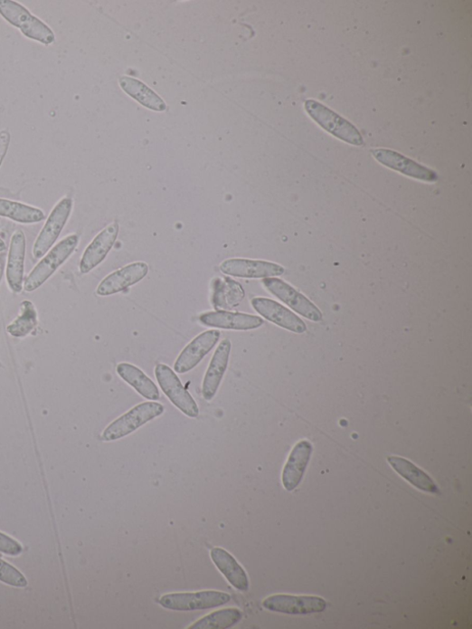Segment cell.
Returning <instances> with one entry per match:
<instances>
[{
    "label": "cell",
    "mask_w": 472,
    "mask_h": 629,
    "mask_svg": "<svg viewBox=\"0 0 472 629\" xmlns=\"http://www.w3.org/2000/svg\"><path fill=\"white\" fill-rule=\"evenodd\" d=\"M0 15L29 39L44 45L52 44L56 41L55 33L49 25L16 2L0 0Z\"/></svg>",
    "instance_id": "obj_1"
},
{
    "label": "cell",
    "mask_w": 472,
    "mask_h": 629,
    "mask_svg": "<svg viewBox=\"0 0 472 629\" xmlns=\"http://www.w3.org/2000/svg\"><path fill=\"white\" fill-rule=\"evenodd\" d=\"M372 154L374 159L383 166L410 177L426 182H436L439 179L437 173L433 170L424 167L397 152L377 149L373 150Z\"/></svg>",
    "instance_id": "obj_14"
},
{
    "label": "cell",
    "mask_w": 472,
    "mask_h": 629,
    "mask_svg": "<svg viewBox=\"0 0 472 629\" xmlns=\"http://www.w3.org/2000/svg\"><path fill=\"white\" fill-rule=\"evenodd\" d=\"M6 249H7V246L5 244V242L2 238H0V253L5 252Z\"/></svg>",
    "instance_id": "obj_31"
},
{
    "label": "cell",
    "mask_w": 472,
    "mask_h": 629,
    "mask_svg": "<svg viewBox=\"0 0 472 629\" xmlns=\"http://www.w3.org/2000/svg\"><path fill=\"white\" fill-rule=\"evenodd\" d=\"M220 271L226 275L241 278H270L285 273L282 266L247 259H230L220 265Z\"/></svg>",
    "instance_id": "obj_12"
},
{
    "label": "cell",
    "mask_w": 472,
    "mask_h": 629,
    "mask_svg": "<svg viewBox=\"0 0 472 629\" xmlns=\"http://www.w3.org/2000/svg\"><path fill=\"white\" fill-rule=\"evenodd\" d=\"M211 558L231 586L242 592L249 591L248 574L231 554L222 548H216L211 551Z\"/></svg>",
    "instance_id": "obj_20"
},
{
    "label": "cell",
    "mask_w": 472,
    "mask_h": 629,
    "mask_svg": "<svg viewBox=\"0 0 472 629\" xmlns=\"http://www.w3.org/2000/svg\"><path fill=\"white\" fill-rule=\"evenodd\" d=\"M313 447L307 441L300 442L292 451L282 472L283 487L288 491H295L301 482L310 461Z\"/></svg>",
    "instance_id": "obj_17"
},
{
    "label": "cell",
    "mask_w": 472,
    "mask_h": 629,
    "mask_svg": "<svg viewBox=\"0 0 472 629\" xmlns=\"http://www.w3.org/2000/svg\"><path fill=\"white\" fill-rule=\"evenodd\" d=\"M268 291L286 303L293 310L315 322L323 319L321 311L305 296L300 294L293 286L278 278L270 277L262 280Z\"/></svg>",
    "instance_id": "obj_8"
},
{
    "label": "cell",
    "mask_w": 472,
    "mask_h": 629,
    "mask_svg": "<svg viewBox=\"0 0 472 629\" xmlns=\"http://www.w3.org/2000/svg\"><path fill=\"white\" fill-rule=\"evenodd\" d=\"M231 596L218 591L169 594L162 596L159 605L174 611H195L216 608L228 604Z\"/></svg>",
    "instance_id": "obj_6"
},
{
    "label": "cell",
    "mask_w": 472,
    "mask_h": 629,
    "mask_svg": "<svg viewBox=\"0 0 472 629\" xmlns=\"http://www.w3.org/2000/svg\"><path fill=\"white\" fill-rule=\"evenodd\" d=\"M305 109L308 115L325 130L355 147H362L363 138L349 121L315 100H307Z\"/></svg>",
    "instance_id": "obj_4"
},
{
    "label": "cell",
    "mask_w": 472,
    "mask_h": 629,
    "mask_svg": "<svg viewBox=\"0 0 472 629\" xmlns=\"http://www.w3.org/2000/svg\"><path fill=\"white\" fill-rule=\"evenodd\" d=\"M0 582L17 588H25L28 586L23 573L3 559H0Z\"/></svg>",
    "instance_id": "obj_27"
},
{
    "label": "cell",
    "mask_w": 472,
    "mask_h": 629,
    "mask_svg": "<svg viewBox=\"0 0 472 629\" xmlns=\"http://www.w3.org/2000/svg\"><path fill=\"white\" fill-rule=\"evenodd\" d=\"M200 321L208 327L235 330L255 329L264 324V320L260 317L227 311L203 314Z\"/></svg>",
    "instance_id": "obj_18"
},
{
    "label": "cell",
    "mask_w": 472,
    "mask_h": 629,
    "mask_svg": "<svg viewBox=\"0 0 472 629\" xmlns=\"http://www.w3.org/2000/svg\"><path fill=\"white\" fill-rule=\"evenodd\" d=\"M391 466L413 487L423 492L440 494L434 480L410 461L392 456L388 458Z\"/></svg>",
    "instance_id": "obj_21"
},
{
    "label": "cell",
    "mask_w": 472,
    "mask_h": 629,
    "mask_svg": "<svg viewBox=\"0 0 472 629\" xmlns=\"http://www.w3.org/2000/svg\"><path fill=\"white\" fill-rule=\"evenodd\" d=\"M79 244L75 233L63 238L59 244L47 253L25 279L24 289L31 293L49 280L56 271L72 255Z\"/></svg>",
    "instance_id": "obj_2"
},
{
    "label": "cell",
    "mask_w": 472,
    "mask_h": 629,
    "mask_svg": "<svg viewBox=\"0 0 472 629\" xmlns=\"http://www.w3.org/2000/svg\"><path fill=\"white\" fill-rule=\"evenodd\" d=\"M23 547L16 540L11 538L4 532H0V553L16 557L23 553Z\"/></svg>",
    "instance_id": "obj_28"
},
{
    "label": "cell",
    "mask_w": 472,
    "mask_h": 629,
    "mask_svg": "<svg viewBox=\"0 0 472 629\" xmlns=\"http://www.w3.org/2000/svg\"><path fill=\"white\" fill-rule=\"evenodd\" d=\"M156 376L164 394L186 416L196 418L200 415L197 403L188 393L174 370L166 365L156 367Z\"/></svg>",
    "instance_id": "obj_7"
},
{
    "label": "cell",
    "mask_w": 472,
    "mask_h": 629,
    "mask_svg": "<svg viewBox=\"0 0 472 629\" xmlns=\"http://www.w3.org/2000/svg\"><path fill=\"white\" fill-rule=\"evenodd\" d=\"M220 336L219 330L211 329L196 337L177 357L174 367L175 372L184 374L195 368L217 345Z\"/></svg>",
    "instance_id": "obj_9"
},
{
    "label": "cell",
    "mask_w": 472,
    "mask_h": 629,
    "mask_svg": "<svg viewBox=\"0 0 472 629\" xmlns=\"http://www.w3.org/2000/svg\"><path fill=\"white\" fill-rule=\"evenodd\" d=\"M243 617L240 609L227 608L211 613L198 620L190 629H225L239 624Z\"/></svg>",
    "instance_id": "obj_25"
},
{
    "label": "cell",
    "mask_w": 472,
    "mask_h": 629,
    "mask_svg": "<svg viewBox=\"0 0 472 629\" xmlns=\"http://www.w3.org/2000/svg\"><path fill=\"white\" fill-rule=\"evenodd\" d=\"M11 144V133L8 129L0 131V167L5 159Z\"/></svg>",
    "instance_id": "obj_29"
},
{
    "label": "cell",
    "mask_w": 472,
    "mask_h": 629,
    "mask_svg": "<svg viewBox=\"0 0 472 629\" xmlns=\"http://www.w3.org/2000/svg\"><path fill=\"white\" fill-rule=\"evenodd\" d=\"M119 82L121 88L144 107L159 112L166 110L167 107L160 96L145 83L130 77H122Z\"/></svg>",
    "instance_id": "obj_23"
},
{
    "label": "cell",
    "mask_w": 472,
    "mask_h": 629,
    "mask_svg": "<svg viewBox=\"0 0 472 629\" xmlns=\"http://www.w3.org/2000/svg\"><path fill=\"white\" fill-rule=\"evenodd\" d=\"M118 233V224L113 223L93 238L80 260V271L82 274L89 273L105 261L116 243Z\"/></svg>",
    "instance_id": "obj_10"
},
{
    "label": "cell",
    "mask_w": 472,
    "mask_h": 629,
    "mask_svg": "<svg viewBox=\"0 0 472 629\" xmlns=\"http://www.w3.org/2000/svg\"><path fill=\"white\" fill-rule=\"evenodd\" d=\"M73 207V201L65 197L54 207L40 231L33 248L35 260L42 258L55 245L63 228L67 224Z\"/></svg>",
    "instance_id": "obj_5"
},
{
    "label": "cell",
    "mask_w": 472,
    "mask_h": 629,
    "mask_svg": "<svg viewBox=\"0 0 472 629\" xmlns=\"http://www.w3.org/2000/svg\"><path fill=\"white\" fill-rule=\"evenodd\" d=\"M149 266L145 262L131 263L106 277L99 285L97 294L109 297L124 291L125 289L145 279Z\"/></svg>",
    "instance_id": "obj_13"
},
{
    "label": "cell",
    "mask_w": 472,
    "mask_h": 629,
    "mask_svg": "<svg viewBox=\"0 0 472 629\" xmlns=\"http://www.w3.org/2000/svg\"><path fill=\"white\" fill-rule=\"evenodd\" d=\"M231 349V342L228 338H225L212 357L203 386V395L206 401L212 400L219 390L220 384L228 367Z\"/></svg>",
    "instance_id": "obj_19"
},
{
    "label": "cell",
    "mask_w": 472,
    "mask_h": 629,
    "mask_svg": "<svg viewBox=\"0 0 472 629\" xmlns=\"http://www.w3.org/2000/svg\"><path fill=\"white\" fill-rule=\"evenodd\" d=\"M118 374L129 384L137 394L150 401L160 399V393L156 383L137 367L121 363L117 367Z\"/></svg>",
    "instance_id": "obj_22"
},
{
    "label": "cell",
    "mask_w": 472,
    "mask_h": 629,
    "mask_svg": "<svg viewBox=\"0 0 472 629\" xmlns=\"http://www.w3.org/2000/svg\"><path fill=\"white\" fill-rule=\"evenodd\" d=\"M37 324L35 307L31 301L25 300L21 304L19 316L7 327V331L14 337L23 338L30 334Z\"/></svg>",
    "instance_id": "obj_26"
},
{
    "label": "cell",
    "mask_w": 472,
    "mask_h": 629,
    "mask_svg": "<svg viewBox=\"0 0 472 629\" xmlns=\"http://www.w3.org/2000/svg\"><path fill=\"white\" fill-rule=\"evenodd\" d=\"M262 605L269 611L289 615L320 613L326 607V601L320 597L288 595L269 596L263 601Z\"/></svg>",
    "instance_id": "obj_11"
},
{
    "label": "cell",
    "mask_w": 472,
    "mask_h": 629,
    "mask_svg": "<svg viewBox=\"0 0 472 629\" xmlns=\"http://www.w3.org/2000/svg\"><path fill=\"white\" fill-rule=\"evenodd\" d=\"M25 253V234L23 231L18 230L11 239L6 267L7 281L12 291L15 294L23 291Z\"/></svg>",
    "instance_id": "obj_16"
},
{
    "label": "cell",
    "mask_w": 472,
    "mask_h": 629,
    "mask_svg": "<svg viewBox=\"0 0 472 629\" xmlns=\"http://www.w3.org/2000/svg\"><path fill=\"white\" fill-rule=\"evenodd\" d=\"M0 217L24 224H32L42 222L45 216L43 212L36 207L7 199H0Z\"/></svg>",
    "instance_id": "obj_24"
},
{
    "label": "cell",
    "mask_w": 472,
    "mask_h": 629,
    "mask_svg": "<svg viewBox=\"0 0 472 629\" xmlns=\"http://www.w3.org/2000/svg\"><path fill=\"white\" fill-rule=\"evenodd\" d=\"M251 304L260 316L283 329L296 333L307 331V325L299 317L274 300L256 298Z\"/></svg>",
    "instance_id": "obj_15"
},
{
    "label": "cell",
    "mask_w": 472,
    "mask_h": 629,
    "mask_svg": "<svg viewBox=\"0 0 472 629\" xmlns=\"http://www.w3.org/2000/svg\"><path fill=\"white\" fill-rule=\"evenodd\" d=\"M165 411L162 405L154 402L140 404L111 423L104 431L105 442H115L127 437L140 426L160 416Z\"/></svg>",
    "instance_id": "obj_3"
},
{
    "label": "cell",
    "mask_w": 472,
    "mask_h": 629,
    "mask_svg": "<svg viewBox=\"0 0 472 629\" xmlns=\"http://www.w3.org/2000/svg\"><path fill=\"white\" fill-rule=\"evenodd\" d=\"M6 266V254L0 253V281H2Z\"/></svg>",
    "instance_id": "obj_30"
}]
</instances>
